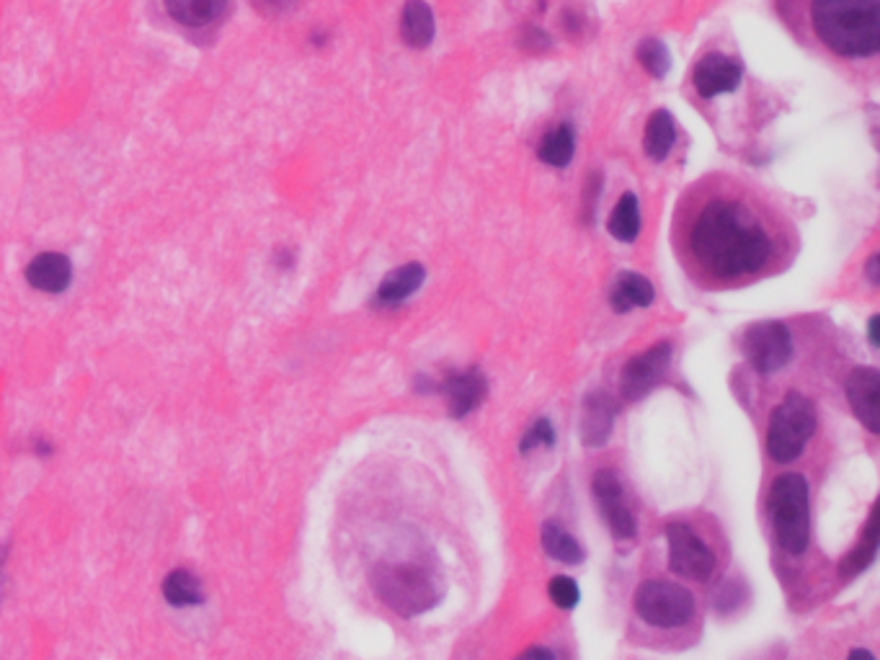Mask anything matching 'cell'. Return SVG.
Returning <instances> with one entry per match:
<instances>
[{"mask_svg": "<svg viewBox=\"0 0 880 660\" xmlns=\"http://www.w3.org/2000/svg\"><path fill=\"white\" fill-rule=\"evenodd\" d=\"M878 322H880V315H872L870 318V326H868V339H870V346L878 349Z\"/></svg>", "mask_w": 880, "mask_h": 660, "instance_id": "d6a6232c", "label": "cell"}, {"mask_svg": "<svg viewBox=\"0 0 880 660\" xmlns=\"http://www.w3.org/2000/svg\"><path fill=\"white\" fill-rule=\"evenodd\" d=\"M553 444H555L553 424L547 421V418H540V421H535V426L524 433L519 449H522V454H530V452H535L537 447H553Z\"/></svg>", "mask_w": 880, "mask_h": 660, "instance_id": "f1b7e54d", "label": "cell"}, {"mask_svg": "<svg viewBox=\"0 0 880 660\" xmlns=\"http://www.w3.org/2000/svg\"><path fill=\"white\" fill-rule=\"evenodd\" d=\"M543 547L551 558L566 562V565H578V562H584V547L578 544L558 521L543 524Z\"/></svg>", "mask_w": 880, "mask_h": 660, "instance_id": "cb8c5ba5", "label": "cell"}, {"mask_svg": "<svg viewBox=\"0 0 880 660\" xmlns=\"http://www.w3.org/2000/svg\"><path fill=\"white\" fill-rule=\"evenodd\" d=\"M860 656H862V658H870V660L876 658V656H872V652H868V650H852V652H849V658H860Z\"/></svg>", "mask_w": 880, "mask_h": 660, "instance_id": "836d02e7", "label": "cell"}, {"mask_svg": "<svg viewBox=\"0 0 880 660\" xmlns=\"http://www.w3.org/2000/svg\"><path fill=\"white\" fill-rule=\"evenodd\" d=\"M522 658H555V652L551 648H530L522 652Z\"/></svg>", "mask_w": 880, "mask_h": 660, "instance_id": "1f68e13d", "label": "cell"}, {"mask_svg": "<svg viewBox=\"0 0 880 660\" xmlns=\"http://www.w3.org/2000/svg\"><path fill=\"white\" fill-rule=\"evenodd\" d=\"M669 366H672V343L666 341L645 349L641 356L630 359L620 377V389L626 400H643L653 387L664 382Z\"/></svg>", "mask_w": 880, "mask_h": 660, "instance_id": "9c48e42d", "label": "cell"}, {"mask_svg": "<svg viewBox=\"0 0 880 660\" xmlns=\"http://www.w3.org/2000/svg\"><path fill=\"white\" fill-rule=\"evenodd\" d=\"M876 554H878V514L872 512L868 519V527H865L862 537H860V544H857L855 550L849 552L845 560H841V568H839L841 575H847V578L860 575L862 570H868L872 565Z\"/></svg>", "mask_w": 880, "mask_h": 660, "instance_id": "603a6c76", "label": "cell"}, {"mask_svg": "<svg viewBox=\"0 0 880 660\" xmlns=\"http://www.w3.org/2000/svg\"><path fill=\"white\" fill-rule=\"evenodd\" d=\"M847 400L870 433H880V374L872 366H857L847 377Z\"/></svg>", "mask_w": 880, "mask_h": 660, "instance_id": "7c38bea8", "label": "cell"}, {"mask_svg": "<svg viewBox=\"0 0 880 660\" xmlns=\"http://www.w3.org/2000/svg\"><path fill=\"white\" fill-rule=\"evenodd\" d=\"M676 232L689 272L718 287L754 279L780 253L774 217L741 184L728 178H710L689 191Z\"/></svg>", "mask_w": 880, "mask_h": 660, "instance_id": "6da1fadb", "label": "cell"}, {"mask_svg": "<svg viewBox=\"0 0 880 660\" xmlns=\"http://www.w3.org/2000/svg\"><path fill=\"white\" fill-rule=\"evenodd\" d=\"M635 612L653 627L674 629L692 619L695 596L680 583L645 581L635 594Z\"/></svg>", "mask_w": 880, "mask_h": 660, "instance_id": "8992f818", "label": "cell"}, {"mask_svg": "<svg viewBox=\"0 0 880 660\" xmlns=\"http://www.w3.org/2000/svg\"><path fill=\"white\" fill-rule=\"evenodd\" d=\"M442 393L447 397V408L453 418H465L468 413H472L484 403V397L488 393V382L480 370L470 366V370L455 372L439 385Z\"/></svg>", "mask_w": 880, "mask_h": 660, "instance_id": "4fadbf2b", "label": "cell"}, {"mask_svg": "<svg viewBox=\"0 0 880 660\" xmlns=\"http://www.w3.org/2000/svg\"><path fill=\"white\" fill-rule=\"evenodd\" d=\"M26 279L34 289L57 295V292L67 289V284H70L73 266L70 261L59 256V253H42V256H36L32 264H29Z\"/></svg>", "mask_w": 880, "mask_h": 660, "instance_id": "2e32d148", "label": "cell"}, {"mask_svg": "<svg viewBox=\"0 0 880 660\" xmlns=\"http://www.w3.org/2000/svg\"><path fill=\"white\" fill-rule=\"evenodd\" d=\"M256 9L267 16H280V13H287L297 6V0H253Z\"/></svg>", "mask_w": 880, "mask_h": 660, "instance_id": "f546056e", "label": "cell"}, {"mask_svg": "<svg viewBox=\"0 0 880 660\" xmlns=\"http://www.w3.org/2000/svg\"><path fill=\"white\" fill-rule=\"evenodd\" d=\"M426 279V268L421 264H405L401 268H395L393 274H388L382 279L378 289V302L380 305H398L403 299H409L411 295H416V289Z\"/></svg>", "mask_w": 880, "mask_h": 660, "instance_id": "d6986e66", "label": "cell"}, {"mask_svg": "<svg viewBox=\"0 0 880 660\" xmlns=\"http://www.w3.org/2000/svg\"><path fill=\"white\" fill-rule=\"evenodd\" d=\"M372 588L401 617H416L439 604L442 583L419 562H385L372 570Z\"/></svg>", "mask_w": 880, "mask_h": 660, "instance_id": "3957f363", "label": "cell"}, {"mask_svg": "<svg viewBox=\"0 0 880 660\" xmlns=\"http://www.w3.org/2000/svg\"><path fill=\"white\" fill-rule=\"evenodd\" d=\"M163 596H165V602L173 606L199 604L202 602L199 578L192 575L189 570H173V573L165 575V581H163Z\"/></svg>", "mask_w": 880, "mask_h": 660, "instance_id": "d4e9b609", "label": "cell"}, {"mask_svg": "<svg viewBox=\"0 0 880 660\" xmlns=\"http://www.w3.org/2000/svg\"><path fill=\"white\" fill-rule=\"evenodd\" d=\"M576 153V132L568 122H563L551 130L540 142L537 157L545 165H553V168H566L571 163V157Z\"/></svg>", "mask_w": 880, "mask_h": 660, "instance_id": "44dd1931", "label": "cell"}, {"mask_svg": "<svg viewBox=\"0 0 880 660\" xmlns=\"http://www.w3.org/2000/svg\"><path fill=\"white\" fill-rule=\"evenodd\" d=\"M772 529L780 547L790 554H803L811 537L808 483L798 472L780 475L770 487Z\"/></svg>", "mask_w": 880, "mask_h": 660, "instance_id": "277c9868", "label": "cell"}, {"mask_svg": "<svg viewBox=\"0 0 880 660\" xmlns=\"http://www.w3.org/2000/svg\"><path fill=\"white\" fill-rule=\"evenodd\" d=\"M434 13L424 0H405L401 11V36L413 50H426L434 42Z\"/></svg>", "mask_w": 880, "mask_h": 660, "instance_id": "e0dca14e", "label": "cell"}, {"mask_svg": "<svg viewBox=\"0 0 880 660\" xmlns=\"http://www.w3.org/2000/svg\"><path fill=\"white\" fill-rule=\"evenodd\" d=\"M594 498H597V506L601 516H605L609 531H612L618 539H633L638 535V524L635 516L628 506V495L626 487H622L618 472L612 470H599L594 475Z\"/></svg>", "mask_w": 880, "mask_h": 660, "instance_id": "30bf717a", "label": "cell"}, {"mask_svg": "<svg viewBox=\"0 0 880 660\" xmlns=\"http://www.w3.org/2000/svg\"><path fill=\"white\" fill-rule=\"evenodd\" d=\"M165 11L182 26L202 29L225 16L228 0H165Z\"/></svg>", "mask_w": 880, "mask_h": 660, "instance_id": "ac0fdd59", "label": "cell"}, {"mask_svg": "<svg viewBox=\"0 0 880 660\" xmlns=\"http://www.w3.org/2000/svg\"><path fill=\"white\" fill-rule=\"evenodd\" d=\"M743 354L759 374H774L793 359V336L785 322L764 320L751 326L741 341Z\"/></svg>", "mask_w": 880, "mask_h": 660, "instance_id": "52a82bcc", "label": "cell"}, {"mask_svg": "<svg viewBox=\"0 0 880 660\" xmlns=\"http://www.w3.org/2000/svg\"><path fill=\"white\" fill-rule=\"evenodd\" d=\"M615 403L597 389L584 397V413H582V441L584 447L597 449L605 447L615 429Z\"/></svg>", "mask_w": 880, "mask_h": 660, "instance_id": "5bb4252c", "label": "cell"}, {"mask_svg": "<svg viewBox=\"0 0 880 660\" xmlns=\"http://www.w3.org/2000/svg\"><path fill=\"white\" fill-rule=\"evenodd\" d=\"M669 570L692 581H708L716 570V552L689 524L674 521L666 527Z\"/></svg>", "mask_w": 880, "mask_h": 660, "instance_id": "ba28073f", "label": "cell"}, {"mask_svg": "<svg viewBox=\"0 0 880 660\" xmlns=\"http://www.w3.org/2000/svg\"><path fill=\"white\" fill-rule=\"evenodd\" d=\"M638 63L643 65V70L651 75V78H666L669 67H672V57H669L666 44L661 40H643L638 44Z\"/></svg>", "mask_w": 880, "mask_h": 660, "instance_id": "484cf974", "label": "cell"}, {"mask_svg": "<svg viewBox=\"0 0 880 660\" xmlns=\"http://www.w3.org/2000/svg\"><path fill=\"white\" fill-rule=\"evenodd\" d=\"M880 256L878 253H872V256L868 258V266H865V274H868V279H870V284L872 287H878L880 284Z\"/></svg>", "mask_w": 880, "mask_h": 660, "instance_id": "4dcf8cb0", "label": "cell"}, {"mask_svg": "<svg viewBox=\"0 0 880 660\" xmlns=\"http://www.w3.org/2000/svg\"><path fill=\"white\" fill-rule=\"evenodd\" d=\"M780 16L803 26L841 59H870L880 50V0H774Z\"/></svg>", "mask_w": 880, "mask_h": 660, "instance_id": "7a4b0ae2", "label": "cell"}, {"mask_svg": "<svg viewBox=\"0 0 880 660\" xmlns=\"http://www.w3.org/2000/svg\"><path fill=\"white\" fill-rule=\"evenodd\" d=\"M551 598L555 606H561V609H574L578 604V598H582V591H578V583L574 578H566V575H558L551 581Z\"/></svg>", "mask_w": 880, "mask_h": 660, "instance_id": "83f0119b", "label": "cell"}, {"mask_svg": "<svg viewBox=\"0 0 880 660\" xmlns=\"http://www.w3.org/2000/svg\"><path fill=\"white\" fill-rule=\"evenodd\" d=\"M816 431V408L806 395L790 393L772 410L770 429H767V449L774 462L787 464L798 460L803 449Z\"/></svg>", "mask_w": 880, "mask_h": 660, "instance_id": "5b68a950", "label": "cell"}, {"mask_svg": "<svg viewBox=\"0 0 880 660\" xmlns=\"http://www.w3.org/2000/svg\"><path fill=\"white\" fill-rule=\"evenodd\" d=\"M653 297H656L653 284L635 272L618 274L615 276L612 287H609V305H612V310L620 315L630 312L633 307L653 305Z\"/></svg>", "mask_w": 880, "mask_h": 660, "instance_id": "9a60e30c", "label": "cell"}, {"mask_svg": "<svg viewBox=\"0 0 880 660\" xmlns=\"http://www.w3.org/2000/svg\"><path fill=\"white\" fill-rule=\"evenodd\" d=\"M741 63L739 59L724 55V52H710L705 55L692 70V86L699 99H716V96L734 94L741 82Z\"/></svg>", "mask_w": 880, "mask_h": 660, "instance_id": "8fae6325", "label": "cell"}, {"mask_svg": "<svg viewBox=\"0 0 880 660\" xmlns=\"http://www.w3.org/2000/svg\"><path fill=\"white\" fill-rule=\"evenodd\" d=\"M609 235L618 238L620 243H635L641 235V207L633 191H626L609 217Z\"/></svg>", "mask_w": 880, "mask_h": 660, "instance_id": "7402d4cb", "label": "cell"}, {"mask_svg": "<svg viewBox=\"0 0 880 660\" xmlns=\"http://www.w3.org/2000/svg\"><path fill=\"white\" fill-rule=\"evenodd\" d=\"M747 596H749L747 583H743L741 578H731V581H726L724 586L718 588L716 598H713V606H716L720 614H731V612L739 609V606L743 604V598H747Z\"/></svg>", "mask_w": 880, "mask_h": 660, "instance_id": "4316f807", "label": "cell"}, {"mask_svg": "<svg viewBox=\"0 0 880 660\" xmlns=\"http://www.w3.org/2000/svg\"><path fill=\"white\" fill-rule=\"evenodd\" d=\"M676 142V122L674 117L669 114L666 109H659L653 111L649 124H645V134H643V147H645V155L651 157V161H666L669 153H672Z\"/></svg>", "mask_w": 880, "mask_h": 660, "instance_id": "ffe728a7", "label": "cell"}]
</instances>
